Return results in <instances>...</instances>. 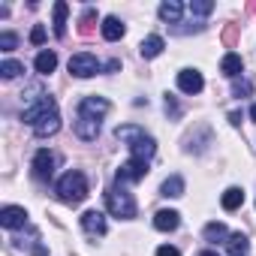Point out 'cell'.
<instances>
[{
    "instance_id": "obj_1",
    "label": "cell",
    "mask_w": 256,
    "mask_h": 256,
    "mask_svg": "<svg viewBox=\"0 0 256 256\" xmlns=\"http://www.w3.org/2000/svg\"><path fill=\"white\" fill-rule=\"evenodd\" d=\"M114 139L130 148V157H136V160H145V163H148V160L157 154L154 136H148L142 126H136V124H124V126H118V130H114Z\"/></svg>"
},
{
    "instance_id": "obj_2",
    "label": "cell",
    "mask_w": 256,
    "mask_h": 256,
    "mask_svg": "<svg viewBox=\"0 0 256 256\" xmlns=\"http://www.w3.org/2000/svg\"><path fill=\"white\" fill-rule=\"evenodd\" d=\"M54 193H58V199L66 202V205H78V202H84V196H88V178H84L78 169H70V172L54 184Z\"/></svg>"
},
{
    "instance_id": "obj_3",
    "label": "cell",
    "mask_w": 256,
    "mask_h": 256,
    "mask_svg": "<svg viewBox=\"0 0 256 256\" xmlns=\"http://www.w3.org/2000/svg\"><path fill=\"white\" fill-rule=\"evenodd\" d=\"M106 208H108V214H114L120 220H133L136 217V199L124 187H108L106 190Z\"/></svg>"
},
{
    "instance_id": "obj_4",
    "label": "cell",
    "mask_w": 256,
    "mask_h": 256,
    "mask_svg": "<svg viewBox=\"0 0 256 256\" xmlns=\"http://www.w3.org/2000/svg\"><path fill=\"white\" fill-rule=\"evenodd\" d=\"M52 112H58V102L48 96V94H40V96H30V102L24 106V112H22V120L24 124H30V126H36L42 118H48Z\"/></svg>"
},
{
    "instance_id": "obj_5",
    "label": "cell",
    "mask_w": 256,
    "mask_h": 256,
    "mask_svg": "<svg viewBox=\"0 0 256 256\" xmlns=\"http://www.w3.org/2000/svg\"><path fill=\"white\" fill-rule=\"evenodd\" d=\"M100 70H102V64H100L96 54H90V52H78V54L70 58V72H72L76 78H90V76H96Z\"/></svg>"
},
{
    "instance_id": "obj_6",
    "label": "cell",
    "mask_w": 256,
    "mask_h": 256,
    "mask_svg": "<svg viewBox=\"0 0 256 256\" xmlns=\"http://www.w3.org/2000/svg\"><path fill=\"white\" fill-rule=\"evenodd\" d=\"M145 175H148V163H145V160H136V157H130L126 163H120V166H118V181H120V184L142 181Z\"/></svg>"
},
{
    "instance_id": "obj_7",
    "label": "cell",
    "mask_w": 256,
    "mask_h": 256,
    "mask_svg": "<svg viewBox=\"0 0 256 256\" xmlns=\"http://www.w3.org/2000/svg\"><path fill=\"white\" fill-rule=\"evenodd\" d=\"M30 169H34V178H36V181H48V178L54 175V154H52L48 148L36 151V154H34Z\"/></svg>"
},
{
    "instance_id": "obj_8",
    "label": "cell",
    "mask_w": 256,
    "mask_h": 256,
    "mask_svg": "<svg viewBox=\"0 0 256 256\" xmlns=\"http://www.w3.org/2000/svg\"><path fill=\"white\" fill-rule=\"evenodd\" d=\"M202 88H205V78H202L199 70H181V72H178V90H181V94H190V96H193V94H199Z\"/></svg>"
},
{
    "instance_id": "obj_9",
    "label": "cell",
    "mask_w": 256,
    "mask_h": 256,
    "mask_svg": "<svg viewBox=\"0 0 256 256\" xmlns=\"http://www.w3.org/2000/svg\"><path fill=\"white\" fill-rule=\"evenodd\" d=\"M82 229L88 232V235H106V229H108V223H106V214L102 211H96V208H90V211H84L82 214Z\"/></svg>"
},
{
    "instance_id": "obj_10",
    "label": "cell",
    "mask_w": 256,
    "mask_h": 256,
    "mask_svg": "<svg viewBox=\"0 0 256 256\" xmlns=\"http://www.w3.org/2000/svg\"><path fill=\"white\" fill-rule=\"evenodd\" d=\"M100 120L96 118H88V114H78L76 118V124H72V130H76V136L78 139H84V142H94L96 136H100Z\"/></svg>"
},
{
    "instance_id": "obj_11",
    "label": "cell",
    "mask_w": 256,
    "mask_h": 256,
    "mask_svg": "<svg viewBox=\"0 0 256 256\" xmlns=\"http://www.w3.org/2000/svg\"><path fill=\"white\" fill-rule=\"evenodd\" d=\"M24 223H28V211L22 205H6L0 211V226L4 229H22Z\"/></svg>"
},
{
    "instance_id": "obj_12",
    "label": "cell",
    "mask_w": 256,
    "mask_h": 256,
    "mask_svg": "<svg viewBox=\"0 0 256 256\" xmlns=\"http://www.w3.org/2000/svg\"><path fill=\"white\" fill-rule=\"evenodd\" d=\"M108 112V100H102V96H84L82 102H78V114H88V118H102Z\"/></svg>"
},
{
    "instance_id": "obj_13",
    "label": "cell",
    "mask_w": 256,
    "mask_h": 256,
    "mask_svg": "<svg viewBox=\"0 0 256 256\" xmlns=\"http://www.w3.org/2000/svg\"><path fill=\"white\" fill-rule=\"evenodd\" d=\"M178 223H181V214L172 211V208H163V211L154 214V229H160V232H175Z\"/></svg>"
},
{
    "instance_id": "obj_14",
    "label": "cell",
    "mask_w": 256,
    "mask_h": 256,
    "mask_svg": "<svg viewBox=\"0 0 256 256\" xmlns=\"http://www.w3.org/2000/svg\"><path fill=\"white\" fill-rule=\"evenodd\" d=\"M241 70H244V60H241V54H235V52H226V54H223V60H220V72H223L226 78H238V76H241Z\"/></svg>"
},
{
    "instance_id": "obj_15",
    "label": "cell",
    "mask_w": 256,
    "mask_h": 256,
    "mask_svg": "<svg viewBox=\"0 0 256 256\" xmlns=\"http://www.w3.org/2000/svg\"><path fill=\"white\" fill-rule=\"evenodd\" d=\"M157 16L163 22H169V24H178L181 16H184V4H178V0H163L160 10H157Z\"/></svg>"
},
{
    "instance_id": "obj_16",
    "label": "cell",
    "mask_w": 256,
    "mask_h": 256,
    "mask_svg": "<svg viewBox=\"0 0 256 256\" xmlns=\"http://www.w3.org/2000/svg\"><path fill=\"white\" fill-rule=\"evenodd\" d=\"M100 30H102V40H108V42H118L120 36H124V22L120 18H114V16H108V18H102V24H100Z\"/></svg>"
},
{
    "instance_id": "obj_17",
    "label": "cell",
    "mask_w": 256,
    "mask_h": 256,
    "mask_svg": "<svg viewBox=\"0 0 256 256\" xmlns=\"http://www.w3.org/2000/svg\"><path fill=\"white\" fill-rule=\"evenodd\" d=\"M34 66H36V72H40V76H52V72L58 70V54H54L52 48H42V52L36 54Z\"/></svg>"
},
{
    "instance_id": "obj_18",
    "label": "cell",
    "mask_w": 256,
    "mask_h": 256,
    "mask_svg": "<svg viewBox=\"0 0 256 256\" xmlns=\"http://www.w3.org/2000/svg\"><path fill=\"white\" fill-rule=\"evenodd\" d=\"M163 48H166L163 36H160V34H151V36H145V40H142V46H139V54L151 60V58H157V54H160Z\"/></svg>"
},
{
    "instance_id": "obj_19",
    "label": "cell",
    "mask_w": 256,
    "mask_h": 256,
    "mask_svg": "<svg viewBox=\"0 0 256 256\" xmlns=\"http://www.w3.org/2000/svg\"><path fill=\"white\" fill-rule=\"evenodd\" d=\"M58 130H60V114H58V112H52L48 118H42V120L34 126V133H36L40 139H46V136H54Z\"/></svg>"
},
{
    "instance_id": "obj_20",
    "label": "cell",
    "mask_w": 256,
    "mask_h": 256,
    "mask_svg": "<svg viewBox=\"0 0 256 256\" xmlns=\"http://www.w3.org/2000/svg\"><path fill=\"white\" fill-rule=\"evenodd\" d=\"M220 205H223L226 211L241 208V205H244V190H241V187H226L223 196H220Z\"/></svg>"
},
{
    "instance_id": "obj_21",
    "label": "cell",
    "mask_w": 256,
    "mask_h": 256,
    "mask_svg": "<svg viewBox=\"0 0 256 256\" xmlns=\"http://www.w3.org/2000/svg\"><path fill=\"white\" fill-rule=\"evenodd\" d=\"M184 178L181 175H169L166 181H163V187H160V193L163 196H169V199H178V196H184Z\"/></svg>"
},
{
    "instance_id": "obj_22",
    "label": "cell",
    "mask_w": 256,
    "mask_h": 256,
    "mask_svg": "<svg viewBox=\"0 0 256 256\" xmlns=\"http://www.w3.org/2000/svg\"><path fill=\"white\" fill-rule=\"evenodd\" d=\"M52 12H54V34L64 36V34H66V16H70V6L64 4V0H58Z\"/></svg>"
},
{
    "instance_id": "obj_23",
    "label": "cell",
    "mask_w": 256,
    "mask_h": 256,
    "mask_svg": "<svg viewBox=\"0 0 256 256\" xmlns=\"http://www.w3.org/2000/svg\"><path fill=\"white\" fill-rule=\"evenodd\" d=\"M247 247H250L247 235H241V232H232V235H229V250H232V256H244Z\"/></svg>"
},
{
    "instance_id": "obj_24",
    "label": "cell",
    "mask_w": 256,
    "mask_h": 256,
    "mask_svg": "<svg viewBox=\"0 0 256 256\" xmlns=\"http://www.w3.org/2000/svg\"><path fill=\"white\" fill-rule=\"evenodd\" d=\"M202 235H205V238H208V241H223V238H229V235H232V232H229V229H226V226H223V223H208V226H205V232H202Z\"/></svg>"
},
{
    "instance_id": "obj_25",
    "label": "cell",
    "mask_w": 256,
    "mask_h": 256,
    "mask_svg": "<svg viewBox=\"0 0 256 256\" xmlns=\"http://www.w3.org/2000/svg\"><path fill=\"white\" fill-rule=\"evenodd\" d=\"M24 72V64H18V60H4L0 64V76L4 78H18Z\"/></svg>"
},
{
    "instance_id": "obj_26",
    "label": "cell",
    "mask_w": 256,
    "mask_h": 256,
    "mask_svg": "<svg viewBox=\"0 0 256 256\" xmlns=\"http://www.w3.org/2000/svg\"><path fill=\"white\" fill-rule=\"evenodd\" d=\"M190 12H193V16H211V12H214V4H211V0H193V4H190Z\"/></svg>"
},
{
    "instance_id": "obj_27",
    "label": "cell",
    "mask_w": 256,
    "mask_h": 256,
    "mask_svg": "<svg viewBox=\"0 0 256 256\" xmlns=\"http://www.w3.org/2000/svg\"><path fill=\"white\" fill-rule=\"evenodd\" d=\"M16 46H18V36L16 34H10V30L0 34V48H4V52H12Z\"/></svg>"
},
{
    "instance_id": "obj_28",
    "label": "cell",
    "mask_w": 256,
    "mask_h": 256,
    "mask_svg": "<svg viewBox=\"0 0 256 256\" xmlns=\"http://www.w3.org/2000/svg\"><path fill=\"white\" fill-rule=\"evenodd\" d=\"M30 42H34V46H42V42H46V28H42V24H36V28L30 30Z\"/></svg>"
},
{
    "instance_id": "obj_29",
    "label": "cell",
    "mask_w": 256,
    "mask_h": 256,
    "mask_svg": "<svg viewBox=\"0 0 256 256\" xmlns=\"http://www.w3.org/2000/svg\"><path fill=\"white\" fill-rule=\"evenodd\" d=\"M253 90V84L250 82H235V96H241V94H250Z\"/></svg>"
},
{
    "instance_id": "obj_30",
    "label": "cell",
    "mask_w": 256,
    "mask_h": 256,
    "mask_svg": "<svg viewBox=\"0 0 256 256\" xmlns=\"http://www.w3.org/2000/svg\"><path fill=\"white\" fill-rule=\"evenodd\" d=\"M157 256H181V253H178V247H169V244H163V247H157Z\"/></svg>"
},
{
    "instance_id": "obj_31",
    "label": "cell",
    "mask_w": 256,
    "mask_h": 256,
    "mask_svg": "<svg viewBox=\"0 0 256 256\" xmlns=\"http://www.w3.org/2000/svg\"><path fill=\"white\" fill-rule=\"evenodd\" d=\"M199 256H220V253H217V250H202Z\"/></svg>"
},
{
    "instance_id": "obj_32",
    "label": "cell",
    "mask_w": 256,
    "mask_h": 256,
    "mask_svg": "<svg viewBox=\"0 0 256 256\" xmlns=\"http://www.w3.org/2000/svg\"><path fill=\"white\" fill-rule=\"evenodd\" d=\"M250 118H253V120H256V102H253V106H250Z\"/></svg>"
}]
</instances>
